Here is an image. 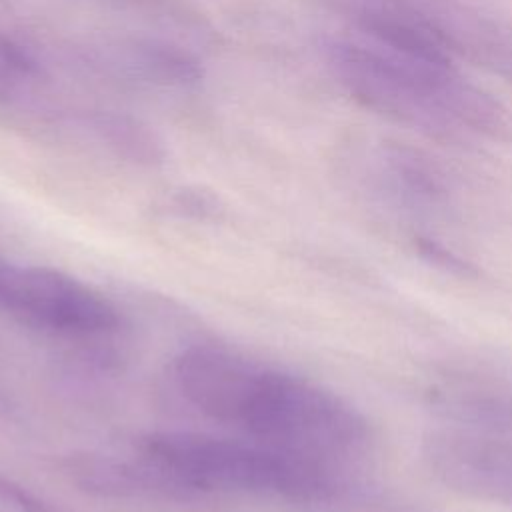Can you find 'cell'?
Returning a JSON list of instances; mask_svg holds the SVG:
<instances>
[{
	"label": "cell",
	"mask_w": 512,
	"mask_h": 512,
	"mask_svg": "<svg viewBox=\"0 0 512 512\" xmlns=\"http://www.w3.org/2000/svg\"><path fill=\"white\" fill-rule=\"evenodd\" d=\"M432 402L462 428L512 434V386L482 376H454L430 392Z\"/></svg>",
	"instance_id": "obj_7"
},
{
	"label": "cell",
	"mask_w": 512,
	"mask_h": 512,
	"mask_svg": "<svg viewBox=\"0 0 512 512\" xmlns=\"http://www.w3.org/2000/svg\"><path fill=\"white\" fill-rule=\"evenodd\" d=\"M320 50L332 76L364 108L438 140L462 138L464 130L440 108L444 86L456 74L452 64L344 40H324Z\"/></svg>",
	"instance_id": "obj_3"
},
{
	"label": "cell",
	"mask_w": 512,
	"mask_h": 512,
	"mask_svg": "<svg viewBox=\"0 0 512 512\" xmlns=\"http://www.w3.org/2000/svg\"><path fill=\"white\" fill-rule=\"evenodd\" d=\"M314 508H318L320 512H430L414 502L380 490H372L360 482L342 492L340 496Z\"/></svg>",
	"instance_id": "obj_11"
},
{
	"label": "cell",
	"mask_w": 512,
	"mask_h": 512,
	"mask_svg": "<svg viewBox=\"0 0 512 512\" xmlns=\"http://www.w3.org/2000/svg\"><path fill=\"white\" fill-rule=\"evenodd\" d=\"M118 66L158 86H194L202 78L198 60L186 50L160 40H130L118 48Z\"/></svg>",
	"instance_id": "obj_9"
},
{
	"label": "cell",
	"mask_w": 512,
	"mask_h": 512,
	"mask_svg": "<svg viewBox=\"0 0 512 512\" xmlns=\"http://www.w3.org/2000/svg\"><path fill=\"white\" fill-rule=\"evenodd\" d=\"M138 452L158 460L206 498L250 492L318 506L356 486L358 474L258 440L220 438L188 430H156L138 440Z\"/></svg>",
	"instance_id": "obj_1"
},
{
	"label": "cell",
	"mask_w": 512,
	"mask_h": 512,
	"mask_svg": "<svg viewBox=\"0 0 512 512\" xmlns=\"http://www.w3.org/2000/svg\"><path fill=\"white\" fill-rule=\"evenodd\" d=\"M86 126L98 142L130 164L152 168L166 162V144L162 136L140 118L100 110L86 116Z\"/></svg>",
	"instance_id": "obj_10"
},
{
	"label": "cell",
	"mask_w": 512,
	"mask_h": 512,
	"mask_svg": "<svg viewBox=\"0 0 512 512\" xmlns=\"http://www.w3.org/2000/svg\"><path fill=\"white\" fill-rule=\"evenodd\" d=\"M60 470L78 490L98 498L182 504L206 498L170 468L142 452L134 458L72 452L60 460Z\"/></svg>",
	"instance_id": "obj_6"
},
{
	"label": "cell",
	"mask_w": 512,
	"mask_h": 512,
	"mask_svg": "<svg viewBox=\"0 0 512 512\" xmlns=\"http://www.w3.org/2000/svg\"><path fill=\"white\" fill-rule=\"evenodd\" d=\"M38 76L40 66L34 56L12 38L0 36V94H10Z\"/></svg>",
	"instance_id": "obj_12"
},
{
	"label": "cell",
	"mask_w": 512,
	"mask_h": 512,
	"mask_svg": "<svg viewBox=\"0 0 512 512\" xmlns=\"http://www.w3.org/2000/svg\"><path fill=\"white\" fill-rule=\"evenodd\" d=\"M0 502L12 512H64L4 474H0Z\"/></svg>",
	"instance_id": "obj_14"
},
{
	"label": "cell",
	"mask_w": 512,
	"mask_h": 512,
	"mask_svg": "<svg viewBox=\"0 0 512 512\" xmlns=\"http://www.w3.org/2000/svg\"><path fill=\"white\" fill-rule=\"evenodd\" d=\"M384 186L390 198L412 214H434L450 198L442 168L424 152L404 144L384 148Z\"/></svg>",
	"instance_id": "obj_8"
},
{
	"label": "cell",
	"mask_w": 512,
	"mask_h": 512,
	"mask_svg": "<svg viewBox=\"0 0 512 512\" xmlns=\"http://www.w3.org/2000/svg\"><path fill=\"white\" fill-rule=\"evenodd\" d=\"M414 246H416V250L422 258H426L428 262L444 268L446 272H452V274H458V276L474 274L472 264L462 260L458 254H454L452 250H448L444 244H440L434 238L418 236V238H414Z\"/></svg>",
	"instance_id": "obj_15"
},
{
	"label": "cell",
	"mask_w": 512,
	"mask_h": 512,
	"mask_svg": "<svg viewBox=\"0 0 512 512\" xmlns=\"http://www.w3.org/2000/svg\"><path fill=\"white\" fill-rule=\"evenodd\" d=\"M230 426L254 440L346 470L372 452L366 416L340 394L256 362Z\"/></svg>",
	"instance_id": "obj_2"
},
{
	"label": "cell",
	"mask_w": 512,
	"mask_h": 512,
	"mask_svg": "<svg viewBox=\"0 0 512 512\" xmlns=\"http://www.w3.org/2000/svg\"><path fill=\"white\" fill-rule=\"evenodd\" d=\"M420 454L430 474L446 488L512 508V434L432 430L422 438Z\"/></svg>",
	"instance_id": "obj_5"
},
{
	"label": "cell",
	"mask_w": 512,
	"mask_h": 512,
	"mask_svg": "<svg viewBox=\"0 0 512 512\" xmlns=\"http://www.w3.org/2000/svg\"><path fill=\"white\" fill-rule=\"evenodd\" d=\"M0 308L16 320L66 338L96 340L114 334L116 306L78 278L0 256Z\"/></svg>",
	"instance_id": "obj_4"
},
{
	"label": "cell",
	"mask_w": 512,
	"mask_h": 512,
	"mask_svg": "<svg viewBox=\"0 0 512 512\" xmlns=\"http://www.w3.org/2000/svg\"><path fill=\"white\" fill-rule=\"evenodd\" d=\"M168 210L182 218H194V220H208L222 214V202L216 194L204 188H178L168 198Z\"/></svg>",
	"instance_id": "obj_13"
}]
</instances>
